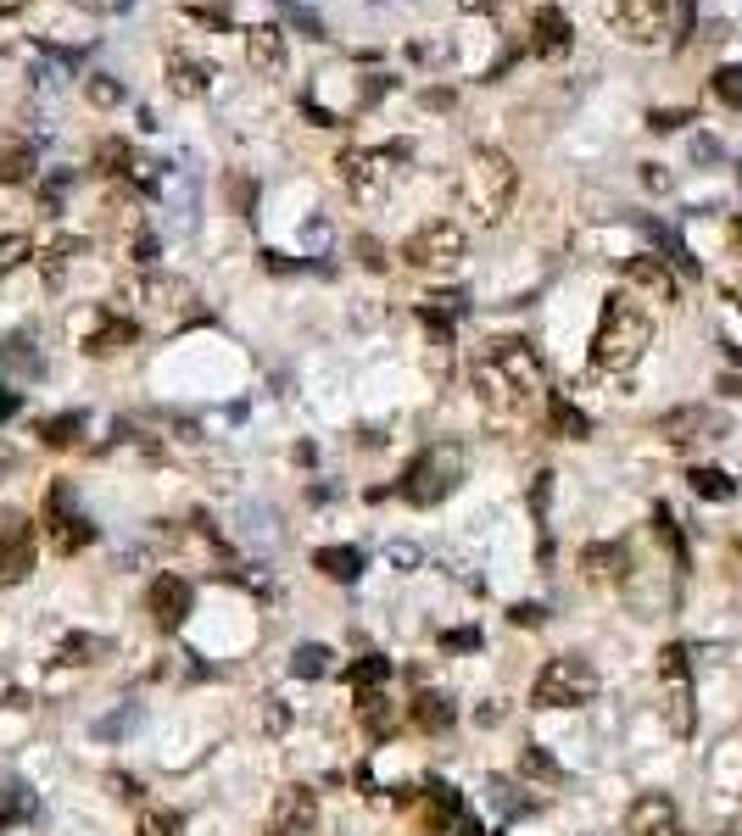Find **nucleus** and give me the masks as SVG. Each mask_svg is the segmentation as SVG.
<instances>
[{"mask_svg": "<svg viewBox=\"0 0 742 836\" xmlns=\"http://www.w3.org/2000/svg\"><path fill=\"white\" fill-rule=\"evenodd\" d=\"M547 430L564 436V441H586V436H592V418H586L570 396H553V390H547Z\"/></svg>", "mask_w": 742, "mask_h": 836, "instance_id": "obj_24", "label": "nucleus"}, {"mask_svg": "<svg viewBox=\"0 0 742 836\" xmlns=\"http://www.w3.org/2000/svg\"><path fill=\"white\" fill-rule=\"evenodd\" d=\"M720 390H725V396H742V374H720Z\"/></svg>", "mask_w": 742, "mask_h": 836, "instance_id": "obj_53", "label": "nucleus"}, {"mask_svg": "<svg viewBox=\"0 0 742 836\" xmlns=\"http://www.w3.org/2000/svg\"><path fill=\"white\" fill-rule=\"evenodd\" d=\"M151 619L162 625V630H179L185 619H190V603H196V586L185 580V575H162V580H151Z\"/></svg>", "mask_w": 742, "mask_h": 836, "instance_id": "obj_18", "label": "nucleus"}, {"mask_svg": "<svg viewBox=\"0 0 742 836\" xmlns=\"http://www.w3.org/2000/svg\"><path fill=\"white\" fill-rule=\"evenodd\" d=\"M12 475H18V452L0 441V480H12Z\"/></svg>", "mask_w": 742, "mask_h": 836, "instance_id": "obj_48", "label": "nucleus"}, {"mask_svg": "<svg viewBox=\"0 0 742 836\" xmlns=\"http://www.w3.org/2000/svg\"><path fill=\"white\" fill-rule=\"evenodd\" d=\"M581 564H586V575L597 580V586H620L625 575H631V558H625V547H586L581 553Z\"/></svg>", "mask_w": 742, "mask_h": 836, "instance_id": "obj_26", "label": "nucleus"}, {"mask_svg": "<svg viewBox=\"0 0 742 836\" xmlns=\"http://www.w3.org/2000/svg\"><path fill=\"white\" fill-rule=\"evenodd\" d=\"M709 96H714L720 107H742V62L714 68V73H709Z\"/></svg>", "mask_w": 742, "mask_h": 836, "instance_id": "obj_36", "label": "nucleus"}, {"mask_svg": "<svg viewBox=\"0 0 742 836\" xmlns=\"http://www.w3.org/2000/svg\"><path fill=\"white\" fill-rule=\"evenodd\" d=\"M653 346V318L631 301V290L603 296L597 329H592V368L597 374H631Z\"/></svg>", "mask_w": 742, "mask_h": 836, "instance_id": "obj_2", "label": "nucleus"}, {"mask_svg": "<svg viewBox=\"0 0 742 836\" xmlns=\"http://www.w3.org/2000/svg\"><path fill=\"white\" fill-rule=\"evenodd\" d=\"M79 430H85V412H62V418H46V425H40L46 447H73Z\"/></svg>", "mask_w": 742, "mask_h": 836, "instance_id": "obj_37", "label": "nucleus"}, {"mask_svg": "<svg viewBox=\"0 0 742 836\" xmlns=\"http://www.w3.org/2000/svg\"><path fill=\"white\" fill-rule=\"evenodd\" d=\"M29 251H34L29 235H0V279H7L18 262H29Z\"/></svg>", "mask_w": 742, "mask_h": 836, "instance_id": "obj_39", "label": "nucleus"}, {"mask_svg": "<svg viewBox=\"0 0 742 836\" xmlns=\"http://www.w3.org/2000/svg\"><path fill=\"white\" fill-rule=\"evenodd\" d=\"M642 179H647V190H670V173H664L659 162H647V173H642Z\"/></svg>", "mask_w": 742, "mask_h": 836, "instance_id": "obj_49", "label": "nucleus"}, {"mask_svg": "<svg viewBox=\"0 0 742 836\" xmlns=\"http://www.w3.org/2000/svg\"><path fill=\"white\" fill-rule=\"evenodd\" d=\"M659 686H664V719L675 736H692L698 725V708H692V664H686V647H664L659 653Z\"/></svg>", "mask_w": 742, "mask_h": 836, "instance_id": "obj_10", "label": "nucleus"}, {"mask_svg": "<svg viewBox=\"0 0 742 836\" xmlns=\"http://www.w3.org/2000/svg\"><path fill=\"white\" fill-rule=\"evenodd\" d=\"M419 836H481V819L453 786H425L419 797Z\"/></svg>", "mask_w": 742, "mask_h": 836, "instance_id": "obj_12", "label": "nucleus"}, {"mask_svg": "<svg viewBox=\"0 0 742 836\" xmlns=\"http://www.w3.org/2000/svg\"><path fill=\"white\" fill-rule=\"evenodd\" d=\"M290 675H296V680H318V675H329V647L301 641V647L290 653Z\"/></svg>", "mask_w": 742, "mask_h": 836, "instance_id": "obj_35", "label": "nucleus"}, {"mask_svg": "<svg viewBox=\"0 0 742 836\" xmlns=\"http://www.w3.org/2000/svg\"><path fill=\"white\" fill-rule=\"evenodd\" d=\"M34 173V140L18 129H0V185H23Z\"/></svg>", "mask_w": 742, "mask_h": 836, "instance_id": "obj_22", "label": "nucleus"}, {"mask_svg": "<svg viewBox=\"0 0 742 836\" xmlns=\"http://www.w3.org/2000/svg\"><path fill=\"white\" fill-rule=\"evenodd\" d=\"M397 162H403V146H346L335 157V173H340L352 201H386Z\"/></svg>", "mask_w": 742, "mask_h": 836, "instance_id": "obj_5", "label": "nucleus"}, {"mask_svg": "<svg viewBox=\"0 0 742 836\" xmlns=\"http://www.w3.org/2000/svg\"><path fill=\"white\" fill-rule=\"evenodd\" d=\"M96 168H101V173H129V168H135L129 140H101V146H96Z\"/></svg>", "mask_w": 742, "mask_h": 836, "instance_id": "obj_38", "label": "nucleus"}, {"mask_svg": "<svg viewBox=\"0 0 742 836\" xmlns=\"http://www.w3.org/2000/svg\"><path fill=\"white\" fill-rule=\"evenodd\" d=\"M40 536H46V541H51V553H62V558H73V553H79V547H85V541L96 536L68 480H57V486L46 491V514H40Z\"/></svg>", "mask_w": 742, "mask_h": 836, "instance_id": "obj_8", "label": "nucleus"}, {"mask_svg": "<svg viewBox=\"0 0 742 836\" xmlns=\"http://www.w3.org/2000/svg\"><path fill=\"white\" fill-rule=\"evenodd\" d=\"M318 825V797L307 786H285L268 808V836H313Z\"/></svg>", "mask_w": 742, "mask_h": 836, "instance_id": "obj_15", "label": "nucleus"}, {"mask_svg": "<svg viewBox=\"0 0 742 836\" xmlns=\"http://www.w3.org/2000/svg\"><path fill=\"white\" fill-rule=\"evenodd\" d=\"M162 84H168L179 101H207V96H212V68L196 62V57H168Z\"/></svg>", "mask_w": 742, "mask_h": 836, "instance_id": "obj_20", "label": "nucleus"}, {"mask_svg": "<svg viewBox=\"0 0 742 836\" xmlns=\"http://www.w3.org/2000/svg\"><path fill=\"white\" fill-rule=\"evenodd\" d=\"M357 257H363V268H386V257H380L375 240H357Z\"/></svg>", "mask_w": 742, "mask_h": 836, "instance_id": "obj_47", "label": "nucleus"}, {"mask_svg": "<svg viewBox=\"0 0 742 836\" xmlns=\"http://www.w3.org/2000/svg\"><path fill=\"white\" fill-rule=\"evenodd\" d=\"M520 775H525V780H536V786H558V780H564L558 758H553L547 747H536V742L520 753Z\"/></svg>", "mask_w": 742, "mask_h": 836, "instance_id": "obj_32", "label": "nucleus"}, {"mask_svg": "<svg viewBox=\"0 0 742 836\" xmlns=\"http://www.w3.org/2000/svg\"><path fill=\"white\" fill-rule=\"evenodd\" d=\"M464 257H469V240H464V229L453 218H431V223H419L403 240V262L414 273H458Z\"/></svg>", "mask_w": 742, "mask_h": 836, "instance_id": "obj_6", "label": "nucleus"}, {"mask_svg": "<svg viewBox=\"0 0 742 836\" xmlns=\"http://www.w3.org/2000/svg\"><path fill=\"white\" fill-rule=\"evenodd\" d=\"M475 396L492 412H531V401L547 396V374H542V357L531 351V340H520V335L486 340L475 357Z\"/></svg>", "mask_w": 742, "mask_h": 836, "instance_id": "obj_1", "label": "nucleus"}, {"mask_svg": "<svg viewBox=\"0 0 742 836\" xmlns=\"http://www.w3.org/2000/svg\"><path fill=\"white\" fill-rule=\"evenodd\" d=\"M346 680H352L357 691H380V686L392 680V658H380V653H363V658H352Z\"/></svg>", "mask_w": 742, "mask_h": 836, "instance_id": "obj_30", "label": "nucleus"}, {"mask_svg": "<svg viewBox=\"0 0 742 836\" xmlns=\"http://www.w3.org/2000/svg\"><path fill=\"white\" fill-rule=\"evenodd\" d=\"M392 564H397V569H414V564H419V547H414V541H397V547H392Z\"/></svg>", "mask_w": 742, "mask_h": 836, "instance_id": "obj_46", "label": "nucleus"}, {"mask_svg": "<svg viewBox=\"0 0 742 836\" xmlns=\"http://www.w3.org/2000/svg\"><path fill=\"white\" fill-rule=\"evenodd\" d=\"M96 653H107V641H101V636H73V641L62 647V658H68V664H96Z\"/></svg>", "mask_w": 742, "mask_h": 836, "instance_id": "obj_41", "label": "nucleus"}, {"mask_svg": "<svg viewBox=\"0 0 742 836\" xmlns=\"http://www.w3.org/2000/svg\"><path fill=\"white\" fill-rule=\"evenodd\" d=\"M34 569V525L23 514H0V586H18Z\"/></svg>", "mask_w": 742, "mask_h": 836, "instance_id": "obj_14", "label": "nucleus"}, {"mask_svg": "<svg viewBox=\"0 0 742 836\" xmlns=\"http://www.w3.org/2000/svg\"><path fill=\"white\" fill-rule=\"evenodd\" d=\"M731 246L742 251V218H731Z\"/></svg>", "mask_w": 742, "mask_h": 836, "instance_id": "obj_56", "label": "nucleus"}, {"mask_svg": "<svg viewBox=\"0 0 742 836\" xmlns=\"http://www.w3.org/2000/svg\"><path fill=\"white\" fill-rule=\"evenodd\" d=\"M609 29L636 46V51H653L664 46L670 34V0H609Z\"/></svg>", "mask_w": 742, "mask_h": 836, "instance_id": "obj_9", "label": "nucleus"}, {"mask_svg": "<svg viewBox=\"0 0 742 836\" xmlns=\"http://www.w3.org/2000/svg\"><path fill=\"white\" fill-rule=\"evenodd\" d=\"M313 564H318L329 580H357V575H363V553H357V547H318Z\"/></svg>", "mask_w": 742, "mask_h": 836, "instance_id": "obj_29", "label": "nucleus"}, {"mask_svg": "<svg viewBox=\"0 0 742 836\" xmlns=\"http://www.w3.org/2000/svg\"><path fill=\"white\" fill-rule=\"evenodd\" d=\"M659 436H664L670 447H692V441H725V436H731V418H725L720 407H703V401H692V407H675V412H664V418H659Z\"/></svg>", "mask_w": 742, "mask_h": 836, "instance_id": "obj_13", "label": "nucleus"}, {"mask_svg": "<svg viewBox=\"0 0 742 836\" xmlns=\"http://www.w3.org/2000/svg\"><path fill=\"white\" fill-rule=\"evenodd\" d=\"M12 412H18V396H12V390H0V418H12Z\"/></svg>", "mask_w": 742, "mask_h": 836, "instance_id": "obj_54", "label": "nucleus"}, {"mask_svg": "<svg viewBox=\"0 0 742 836\" xmlns=\"http://www.w3.org/2000/svg\"><path fill=\"white\" fill-rule=\"evenodd\" d=\"M686 486H692V497H703V502H731V497H736V480H731L725 469H692Z\"/></svg>", "mask_w": 742, "mask_h": 836, "instance_id": "obj_31", "label": "nucleus"}, {"mask_svg": "<svg viewBox=\"0 0 742 836\" xmlns=\"http://www.w3.org/2000/svg\"><path fill=\"white\" fill-rule=\"evenodd\" d=\"M29 0H0V18H12V12H23Z\"/></svg>", "mask_w": 742, "mask_h": 836, "instance_id": "obj_55", "label": "nucleus"}, {"mask_svg": "<svg viewBox=\"0 0 742 836\" xmlns=\"http://www.w3.org/2000/svg\"><path fill=\"white\" fill-rule=\"evenodd\" d=\"M458 480H464V447H458V441H431V447L403 469L397 497H403L408 508H442V502L458 491Z\"/></svg>", "mask_w": 742, "mask_h": 836, "instance_id": "obj_4", "label": "nucleus"}, {"mask_svg": "<svg viewBox=\"0 0 742 836\" xmlns=\"http://www.w3.org/2000/svg\"><path fill=\"white\" fill-rule=\"evenodd\" d=\"M475 719H481V725H497V719H503V708H497V703H481V708H475Z\"/></svg>", "mask_w": 742, "mask_h": 836, "instance_id": "obj_52", "label": "nucleus"}, {"mask_svg": "<svg viewBox=\"0 0 742 836\" xmlns=\"http://www.w3.org/2000/svg\"><path fill=\"white\" fill-rule=\"evenodd\" d=\"M592 697H597V669H592L586 658H575V653L547 658L542 675H536V686H531V703H536V708H581V703H592Z\"/></svg>", "mask_w": 742, "mask_h": 836, "instance_id": "obj_7", "label": "nucleus"}, {"mask_svg": "<svg viewBox=\"0 0 742 836\" xmlns=\"http://www.w3.org/2000/svg\"><path fill=\"white\" fill-rule=\"evenodd\" d=\"M625 836H681V814L664 792H642L625 808Z\"/></svg>", "mask_w": 742, "mask_h": 836, "instance_id": "obj_16", "label": "nucleus"}, {"mask_svg": "<svg viewBox=\"0 0 742 836\" xmlns=\"http://www.w3.org/2000/svg\"><path fill=\"white\" fill-rule=\"evenodd\" d=\"M246 62H251V73L279 79V73H285V62H290V51H285V29H274V23H251V29H246Z\"/></svg>", "mask_w": 742, "mask_h": 836, "instance_id": "obj_19", "label": "nucleus"}, {"mask_svg": "<svg viewBox=\"0 0 742 836\" xmlns=\"http://www.w3.org/2000/svg\"><path fill=\"white\" fill-rule=\"evenodd\" d=\"M442 647H458V653H469V647H481V630H447V636H442Z\"/></svg>", "mask_w": 742, "mask_h": 836, "instance_id": "obj_45", "label": "nucleus"}, {"mask_svg": "<svg viewBox=\"0 0 742 836\" xmlns=\"http://www.w3.org/2000/svg\"><path fill=\"white\" fill-rule=\"evenodd\" d=\"M564 46H570L564 12H558V7H536V12H531V51H536V57H558Z\"/></svg>", "mask_w": 742, "mask_h": 836, "instance_id": "obj_23", "label": "nucleus"}, {"mask_svg": "<svg viewBox=\"0 0 742 836\" xmlns=\"http://www.w3.org/2000/svg\"><path fill=\"white\" fill-rule=\"evenodd\" d=\"M458 196H464V207H469L475 218L503 223L508 207H514V196H520V168H514V157L497 151V146H481V151L464 162V173H458Z\"/></svg>", "mask_w": 742, "mask_h": 836, "instance_id": "obj_3", "label": "nucleus"}, {"mask_svg": "<svg viewBox=\"0 0 742 836\" xmlns=\"http://www.w3.org/2000/svg\"><path fill=\"white\" fill-rule=\"evenodd\" d=\"M620 279H625L631 290H642L647 301H675V296H681V279H675V268H670L664 257H631V262L620 268Z\"/></svg>", "mask_w": 742, "mask_h": 836, "instance_id": "obj_17", "label": "nucleus"}, {"mask_svg": "<svg viewBox=\"0 0 742 836\" xmlns=\"http://www.w3.org/2000/svg\"><path fill=\"white\" fill-rule=\"evenodd\" d=\"M123 346H135V324H129V318H101V329L85 335V351H90V357H118Z\"/></svg>", "mask_w": 742, "mask_h": 836, "instance_id": "obj_28", "label": "nucleus"}, {"mask_svg": "<svg viewBox=\"0 0 742 836\" xmlns=\"http://www.w3.org/2000/svg\"><path fill=\"white\" fill-rule=\"evenodd\" d=\"M357 725L375 736V742H386V736L397 730V703H392L386 691H363V697H357Z\"/></svg>", "mask_w": 742, "mask_h": 836, "instance_id": "obj_25", "label": "nucleus"}, {"mask_svg": "<svg viewBox=\"0 0 742 836\" xmlns=\"http://www.w3.org/2000/svg\"><path fill=\"white\" fill-rule=\"evenodd\" d=\"M123 301H135L151 318H174V312H185L196 301V285L179 279V273H129L123 279Z\"/></svg>", "mask_w": 742, "mask_h": 836, "instance_id": "obj_11", "label": "nucleus"}, {"mask_svg": "<svg viewBox=\"0 0 742 836\" xmlns=\"http://www.w3.org/2000/svg\"><path fill=\"white\" fill-rule=\"evenodd\" d=\"M720 296H725V301L742 312V279H725V285H720Z\"/></svg>", "mask_w": 742, "mask_h": 836, "instance_id": "obj_51", "label": "nucleus"}, {"mask_svg": "<svg viewBox=\"0 0 742 836\" xmlns=\"http://www.w3.org/2000/svg\"><path fill=\"white\" fill-rule=\"evenodd\" d=\"M151 257H157V240L140 235V240H135V262H151Z\"/></svg>", "mask_w": 742, "mask_h": 836, "instance_id": "obj_50", "label": "nucleus"}, {"mask_svg": "<svg viewBox=\"0 0 742 836\" xmlns=\"http://www.w3.org/2000/svg\"><path fill=\"white\" fill-rule=\"evenodd\" d=\"M85 96H90L96 107H118V101H123V84H118L112 73H90V79H85Z\"/></svg>", "mask_w": 742, "mask_h": 836, "instance_id": "obj_40", "label": "nucleus"}, {"mask_svg": "<svg viewBox=\"0 0 742 836\" xmlns=\"http://www.w3.org/2000/svg\"><path fill=\"white\" fill-rule=\"evenodd\" d=\"M34 814V797L18 786V780H7V786H0V830H12V825H23Z\"/></svg>", "mask_w": 742, "mask_h": 836, "instance_id": "obj_34", "label": "nucleus"}, {"mask_svg": "<svg viewBox=\"0 0 742 836\" xmlns=\"http://www.w3.org/2000/svg\"><path fill=\"white\" fill-rule=\"evenodd\" d=\"M408 719H414V730L442 736V730L453 725V697H442V691H419V697L408 703Z\"/></svg>", "mask_w": 742, "mask_h": 836, "instance_id": "obj_27", "label": "nucleus"}, {"mask_svg": "<svg viewBox=\"0 0 742 836\" xmlns=\"http://www.w3.org/2000/svg\"><path fill=\"white\" fill-rule=\"evenodd\" d=\"M486 803H492L503 819H514V814H525V808H531V797H525L514 780H503V775H486Z\"/></svg>", "mask_w": 742, "mask_h": 836, "instance_id": "obj_33", "label": "nucleus"}, {"mask_svg": "<svg viewBox=\"0 0 742 836\" xmlns=\"http://www.w3.org/2000/svg\"><path fill=\"white\" fill-rule=\"evenodd\" d=\"M508 619H514L520 630H536V625L547 619V608H542V603H514V608H508Z\"/></svg>", "mask_w": 742, "mask_h": 836, "instance_id": "obj_44", "label": "nucleus"}, {"mask_svg": "<svg viewBox=\"0 0 742 836\" xmlns=\"http://www.w3.org/2000/svg\"><path fill=\"white\" fill-rule=\"evenodd\" d=\"M79 257H90V240H85V235H57V240H46V246H40V273H46V285H62Z\"/></svg>", "mask_w": 742, "mask_h": 836, "instance_id": "obj_21", "label": "nucleus"}, {"mask_svg": "<svg viewBox=\"0 0 742 836\" xmlns=\"http://www.w3.org/2000/svg\"><path fill=\"white\" fill-rule=\"evenodd\" d=\"M681 123H692L686 107H659V112H647V129H653V135H670V129H681Z\"/></svg>", "mask_w": 742, "mask_h": 836, "instance_id": "obj_43", "label": "nucleus"}, {"mask_svg": "<svg viewBox=\"0 0 742 836\" xmlns=\"http://www.w3.org/2000/svg\"><path fill=\"white\" fill-rule=\"evenodd\" d=\"M140 836H179V819L168 808H146L140 814Z\"/></svg>", "mask_w": 742, "mask_h": 836, "instance_id": "obj_42", "label": "nucleus"}]
</instances>
